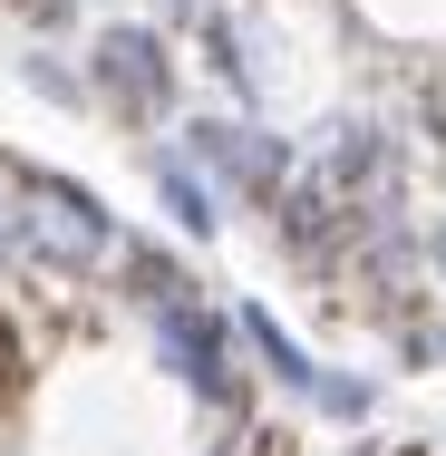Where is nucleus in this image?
<instances>
[{
  "label": "nucleus",
  "mask_w": 446,
  "mask_h": 456,
  "mask_svg": "<svg viewBox=\"0 0 446 456\" xmlns=\"http://www.w3.org/2000/svg\"><path fill=\"white\" fill-rule=\"evenodd\" d=\"M20 253L49 273H97L117 253V214L69 175H20Z\"/></svg>",
  "instance_id": "1"
},
{
  "label": "nucleus",
  "mask_w": 446,
  "mask_h": 456,
  "mask_svg": "<svg viewBox=\"0 0 446 456\" xmlns=\"http://www.w3.org/2000/svg\"><path fill=\"white\" fill-rule=\"evenodd\" d=\"M194 175H214V184H233V194H281L291 184V146L272 136V126H233V117H204V126H184V146H175Z\"/></svg>",
  "instance_id": "2"
},
{
  "label": "nucleus",
  "mask_w": 446,
  "mask_h": 456,
  "mask_svg": "<svg viewBox=\"0 0 446 456\" xmlns=\"http://www.w3.org/2000/svg\"><path fill=\"white\" fill-rule=\"evenodd\" d=\"M97 97L117 107V117H156L166 97H175V59H166V29H97V59H88Z\"/></svg>",
  "instance_id": "3"
},
{
  "label": "nucleus",
  "mask_w": 446,
  "mask_h": 456,
  "mask_svg": "<svg viewBox=\"0 0 446 456\" xmlns=\"http://www.w3.org/2000/svg\"><path fill=\"white\" fill-rule=\"evenodd\" d=\"M233 321H243V340L263 350V369L281 379V388H301L320 418H369V408H378V388H369V379H340V369H320L301 340H291V330H281V321H272V311H233Z\"/></svg>",
  "instance_id": "4"
},
{
  "label": "nucleus",
  "mask_w": 446,
  "mask_h": 456,
  "mask_svg": "<svg viewBox=\"0 0 446 456\" xmlns=\"http://www.w3.org/2000/svg\"><path fill=\"white\" fill-rule=\"evenodd\" d=\"M156 350H166V369L194 398H233V321L223 311H204V301L156 311Z\"/></svg>",
  "instance_id": "5"
},
{
  "label": "nucleus",
  "mask_w": 446,
  "mask_h": 456,
  "mask_svg": "<svg viewBox=\"0 0 446 456\" xmlns=\"http://www.w3.org/2000/svg\"><path fill=\"white\" fill-rule=\"evenodd\" d=\"M146 175H156V194H166V214H175L184 233H194V243H204V233L223 224V214H214V184L194 175V166L175 156V146H156V156H146Z\"/></svg>",
  "instance_id": "6"
},
{
  "label": "nucleus",
  "mask_w": 446,
  "mask_h": 456,
  "mask_svg": "<svg viewBox=\"0 0 446 456\" xmlns=\"http://www.w3.org/2000/svg\"><path fill=\"white\" fill-rule=\"evenodd\" d=\"M20 253V166H0V263Z\"/></svg>",
  "instance_id": "7"
},
{
  "label": "nucleus",
  "mask_w": 446,
  "mask_h": 456,
  "mask_svg": "<svg viewBox=\"0 0 446 456\" xmlns=\"http://www.w3.org/2000/svg\"><path fill=\"white\" fill-rule=\"evenodd\" d=\"M20 10H29V20H69L78 0H20Z\"/></svg>",
  "instance_id": "8"
},
{
  "label": "nucleus",
  "mask_w": 446,
  "mask_h": 456,
  "mask_svg": "<svg viewBox=\"0 0 446 456\" xmlns=\"http://www.w3.org/2000/svg\"><path fill=\"white\" fill-rule=\"evenodd\" d=\"M427 263H437V281H446V214H437V233H427Z\"/></svg>",
  "instance_id": "9"
}]
</instances>
